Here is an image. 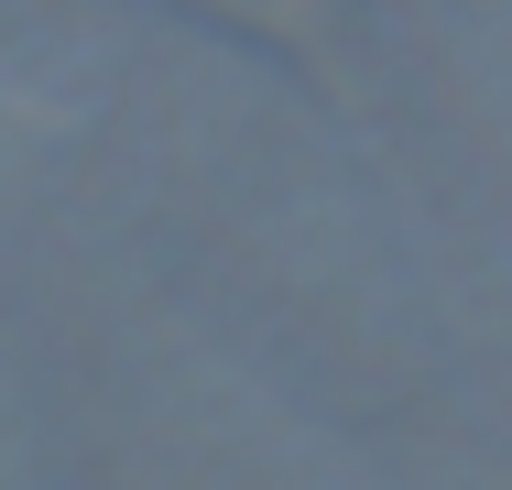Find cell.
<instances>
[{"label": "cell", "mask_w": 512, "mask_h": 490, "mask_svg": "<svg viewBox=\"0 0 512 490\" xmlns=\"http://www.w3.org/2000/svg\"><path fill=\"white\" fill-rule=\"evenodd\" d=\"M207 11L240 22V33H262V44H284L295 66H327L349 44V22H360V0H207Z\"/></svg>", "instance_id": "obj_1"}]
</instances>
